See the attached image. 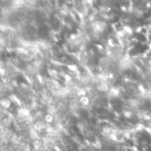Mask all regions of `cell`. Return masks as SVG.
I'll use <instances>...</instances> for the list:
<instances>
[]
</instances>
